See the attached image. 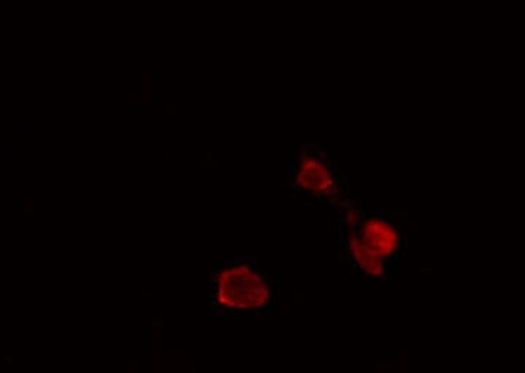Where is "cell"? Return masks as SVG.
Segmentation results:
<instances>
[{
	"label": "cell",
	"instance_id": "obj_2",
	"mask_svg": "<svg viewBox=\"0 0 525 373\" xmlns=\"http://www.w3.org/2000/svg\"><path fill=\"white\" fill-rule=\"evenodd\" d=\"M297 186L311 196H332L337 190L333 165L323 156L304 153L299 164Z\"/></svg>",
	"mask_w": 525,
	"mask_h": 373
},
{
	"label": "cell",
	"instance_id": "obj_4",
	"mask_svg": "<svg viewBox=\"0 0 525 373\" xmlns=\"http://www.w3.org/2000/svg\"><path fill=\"white\" fill-rule=\"evenodd\" d=\"M350 254L358 263L359 269L364 270L365 273L372 274V276H380L383 273V258L372 254L371 251L365 247L362 239L358 234H350L348 239Z\"/></svg>",
	"mask_w": 525,
	"mask_h": 373
},
{
	"label": "cell",
	"instance_id": "obj_3",
	"mask_svg": "<svg viewBox=\"0 0 525 373\" xmlns=\"http://www.w3.org/2000/svg\"><path fill=\"white\" fill-rule=\"evenodd\" d=\"M358 235L365 247L380 258L394 254L399 247V234L396 228L381 219H367Z\"/></svg>",
	"mask_w": 525,
	"mask_h": 373
},
{
	"label": "cell",
	"instance_id": "obj_1",
	"mask_svg": "<svg viewBox=\"0 0 525 373\" xmlns=\"http://www.w3.org/2000/svg\"><path fill=\"white\" fill-rule=\"evenodd\" d=\"M269 298L270 288L266 277L245 264L224 270L216 283V301L225 308H263Z\"/></svg>",
	"mask_w": 525,
	"mask_h": 373
}]
</instances>
